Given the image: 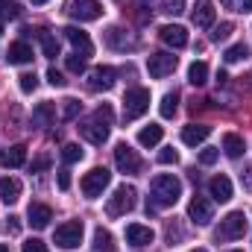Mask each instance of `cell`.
I'll return each mask as SVG.
<instances>
[{"label": "cell", "instance_id": "10", "mask_svg": "<svg viewBox=\"0 0 252 252\" xmlns=\"http://www.w3.org/2000/svg\"><path fill=\"white\" fill-rule=\"evenodd\" d=\"M115 164H118V170L121 173H141V156L129 147V144H118L115 147Z\"/></svg>", "mask_w": 252, "mask_h": 252}, {"label": "cell", "instance_id": "42", "mask_svg": "<svg viewBox=\"0 0 252 252\" xmlns=\"http://www.w3.org/2000/svg\"><path fill=\"white\" fill-rule=\"evenodd\" d=\"M47 82H50L53 88H64V82H67V79H64L56 67H50V70H47Z\"/></svg>", "mask_w": 252, "mask_h": 252}, {"label": "cell", "instance_id": "48", "mask_svg": "<svg viewBox=\"0 0 252 252\" xmlns=\"http://www.w3.org/2000/svg\"><path fill=\"white\" fill-rule=\"evenodd\" d=\"M0 252H9V247H6V244H0Z\"/></svg>", "mask_w": 252, "mask_h": 252}, {"label": "cell", "instance_id": "23", "mask_svg": "<svg viewBox=\"0 0 252 252\" xmlns=\"http://www.w3.org/2000/svg\"><path fill=\"white\" fill-rule=\"evenodd\" d=\"M208 135H211V126H205V124H188L185 129H182V141H185L188 147H196V144H202Z\"/></svg>", "mask_w": 252, "mask_h": 252}, {"label": "cell", "instance_id": "52", "mask_svg": "<svg viewBox=\"0 0 252 252\" xmlns=\"http://www.w3.org/2000/svg\"><path fill=\"white\" fill-rule=\"evenodd\" d=\"M0 32H3V30H0Z\"/></svg>", "mask_w": 252, "mask_h": 252}, {"label": "cell", "instance_id": "41", "mask_svg": "<svg viewBox=\"0 0 252 252\" xmlns=\"http://www.w3.org/2000/svg\"><path fill=\"white\" fill-rule=\"evenodd\" d=\"M158 161H161V164H176V161H179V153H176L173 147H167V150L158 153Z\"/></svg>", "mask_w": 252, "mask_h": 252}, {"label": "cell", "instance_id": "13", "mask_svg": "<svg viewBox=\"0 0 252 252\" xmlns=\"http://www.w3.org/2000/svg\"><path fill=\"white\" fill-rule=\"evenodd\" d=\"M158 38L164 41V44H170V47H188V30L185 27H179V24H164L161 30H158Z\"/></svg>", "mask_w": 252, "mask_h": 252}, {"label": "cell", "instance_id": "8", "mask_svg": "<svg viewBox=\"0 0 252 252\" xmlns=\"http://www.w3.org/2000/svg\"><path fill=\"white\" fill-rule=\"evenodd\" d=\"M82 220H67L62 223L59 229H56V235H53V244L56 247H62V250H76L79 244H82Z\"/></svg>", "mask_w": 252, "mask_h": 252}, {"label": "cell", "instance_id": "25", "mask_svg": "<svg viewBox=\"0 0 252 252\" xmlns=\"http://www.w3.org/2000/svg\"><path fill=\"white\" fill-rule=\"evenodd\" d=\"M106 44L109 47H115V50H126V47H135V41L126 35L121 27H109L106 30Z\"/></svg>", "mask_w": 252, "mask_h": 252}, {"label": "cell", "instance_id": "15", "mask_svg": "<svg viewBox=\"0 0 252 252\" xmlns=\"http://www.w3.org/2000/svg\"><path fill=\"white\" fill-rule=\"evenodd\" d=\"M214 3L211 0H199L196 3V9H193V15H190V21H193V27H199V30H211L214 27Z\"/></svg>", "mask_w": 252, "mask_h": 252}, {"label": "cell", "instance_id": "43", "mask_svg": "<svg viewBox=\"0 0 252 252\" xmlns=\"http://www.w3.org/2000/svg\"><path fill=\"white\" fill-rule=\"evenodd\" d=\"M24 252H47V244L38 241V238H30V241L24 244Z\"/></svg>", "mask_w": 252, "mask_h": 252}, {"label": "cell", "instance_id": "16", "mask_svg": "<svg viewBox=\"0 0 252 252\" xmlns=\"http://www.w3.org/2000/svg\"><path fill=\"white\" fill-rule=\"evenodd\" d=\"M126 241H129L132 247H150V244L156 241V232H153L150 226L132 223V226H126Z\"/></svg>", "mask_w": 252, "mask_h": 252}, {"label": "cell", "instance_id": "38", "mask_svg": "<svg viewBox=\"0 0 252 252\" xmlns=\"http://www.w3.org/2000/svg\"><path fill=\"white\" fill-rule=\"evenodd\" d=\"M232 12H252V0H220Z\"/></svg>", "mask_w": 252, "mask_h": 252}, {"label": "cell", "instance_id": "14", "mask_svg": "<svg viewBox=\"0 0 252 252\" xmlns=\"http://www.w3.org/2000/svg\"><path fill=\"white\" fill-rule=\"evenodd\" d=\"M64 38L73 44V50L82 56V59H88L91 53H94V44H91V38H88V32H82L79 27H67L64 30Z\"/></svg>", "mask_w": 252, "mask_h": 252}, {"label": "cell", "instance_id": "40", "mask_svg": "<svg viewBox=\"0 0 252 252\" xmlns=\"http://www.w3.org/2000/svg\"><path fill=\"white\" fill-rule=\"evenodd\" d=\"M64 64H67V70H70V73H82V70H85V59H82L79 53L67 56V59H64Z\"/></svg>", "mask_w": 252, "mask_h": 252}, {"label": "cell", "instance_id": "20", "mask_svg": "<svg viewBox=\"0 0 252 252\" xmlns=\"http://www.w3.org/2000/svg\"><path fill=\"white\" fill-rule=\"evenodd\" d=\"M21 190H24L21 179H15V176H3V179H0V199H3L6 205H15V202L21 199Z\"/></svg>", "mask_w": 252, "mask_h": 252}, {"label": "cell", "instance_id": "32", "mask_svg": "<svg viewBox=\"0 0 252 252\" xmlns=\"http://www.w3.org/2000/svg\"><path fill=\"white\" fill-rule=\"evenodd\" d=\"M247 56H250V47L241 41V44H232V47L226 50V56H223V59L232 64V62H241V59H247Z\"/></svg>", "mask_w": 252, "mask_h": 252}, {"label": "cell", "instance_id": "46", "mask_svg": "<svg viewBox=\"0 0 252 252\" xmlns=\"http://www.w3.org/2000/svg\"><path fill=\"white\" fill-rule=\"evenodd\" d=\"M59 188H62V190L70 188V170H67V167H62V170H59Z\"/></svg>", "mask_w": 252, "mask_h": 252}, {"label": "cell", "instance_id": "49", "mask_svg": "<svg viewBox=\"0 0 252 252\" xmlns=\"http://www.w3.org/2000/svg\"><path fill=\"white\" fill-rule=\"evenodd\" d=\"M32 3H35V6H41V3H47V0H32Z\"/></svg>", "mask_w": 252, "mask_h": 252}, {"label": "cell", "instance_id": "26", "mask_svg": "<svg viewBox=\"0 0 252 252\" xmlns=\"http://www.w3.org/2000/svg\"><path fill=\"white\" fill-rule=\"evenodd\" d=\"M161 135H164V129L158 124H150V126H144L141 132H138V144L141 147H156L158 141H161Z\"/></svg>", "mask_w": 252, "mask_h": 252}, {"label": "cell", "instance_id": "33", "mask_svg": "<svg viewBox=\"0 0 252 252\" xmlns=\"http://www.w3.org/2000/svg\"><path fill=\"white\" fill-rule=\"evenodd\" d=\"M85 153H82V147L79 144H64L62 147V158H64V164H76L79 158H82Z\"/></svg>", "mask_w": 252, "mask_h": 252}, {"label": "cell", "instance_id": "24", "mask_svg": "<svg viewBox=\"0 0 252 252\" xmlns=\"http://www.w3.org/2000/svg\"><path fill=\"white\" fill-rule=\"evenodd\" d=\"M244 150H247V144H244L241 135H235V132H226V135H223V153H226L229 158H241Z\"/></svg>", "mask_w": 252, "mask_h": 252}, {"label": "cell", "instance_id": "47", "mask_svg": "<svg viewBox=\"0 0 252 252\" xmlns=\"http://www.w3.org/2000/svg\"><path fill=\"white\" fill-rule=\"evenodd\" d=\"M9 232H21V217H9Z\"/></svg>", "mask_w": 252, "mask_h": 252}, {"label": "cell", "instance_id": "36", "mask_svg": "<svg viewBox=\"0 0 252 252\" xmlns=\"http://www.w3.org/2000/svg\"><path fill=\"white\" fill-rule=\"evenodd\" d=\"M161 12L164 15H182L185 12V0H161Z\"/></svg>", "mask_w": 252, "mask_h": 252}, {"label": "cell", "instance_id": "37", "mask_svg": "<svg viewBox=\"0 0 252 252\" xmlns=\"http://www.w3.org/2000/svg\"><path fill=\"white\" fill-rule=\"evenodd\" d=\"M79 109H82V103H79V100H64L62 118H64V121H76V115H79Z\"/></svg>", "mask_w": 252, "mask_h": 252}, {"label": "cell", "instance_id": "3", "mask_svg": "<svg viewBox=\"0 0 252 252\" xmlns=\"http://www.w3.org/2000/svg\"><path fill=\"white\" fill-rule=\"evenodd\" d=\"M244 232H247V214L244 211H229L220 220V226L214 229V241L217 244H229V241L244 238Z\"/></svg>", "mask_w": 252, "mask_h": 252}, {"label": "cell", "instance_id": "1", "mask_svg": "<svg viewBox=\"0 0 252 252\" xmlns=\"http://www.w3.org/2000/svg\"><path fill=\"white\" fill-rule=\"evenodd\" d=\"M112 121H115V112H112V106H100L88 121H82L79 124V135L88 141V144H94V147H103L106 141H109V132H112Z\"/></svg>", "mask_w": 252, "mask_h": 252}, {"label": "cell", "instance_id": "17", "mask_svg": "<svg viewBox=\"0 0 252 252\" xmlns=\"http://www.w3.org/2000/svg\"><path fill=\"white\" fill-rule=\"evenodd\" d=\"M24 35H38V41H41V50H44V56H47V59H56V56H59V41H56V35H53V32L27 27V30H24Z\"/></svg>", "mask_w": 252, "mask_h": 252}, {"label": "cell", "instance_id": "34", "mask_svg": "<svg viewBox=\"0 0 252 252\" xmlns=\"http://www.w3.org/2000/svg\"><path fill=\"white\" fill-rule=\"evenodd\" d=\"M18 85H21L24 94H32V91L38 88V76H35V73H21V76H18Z\"/></svg>", "mask_w": 252, "mask_h": 252}, {"label": "cell", "instance_id": "21", "mask_svg": "<svg viewBox=\"0 0 252 252\" xmlns=\"http://www.w3.org/2000/svg\"><path fill=\"white\" fill-rule=\"evenodd\" d=\"M208 193L217 199V202H229L232 199V179L229 176H214L208 182Z\"/></svg>", "mask_w": 252, "mask_h": 252}, {"label": "cell", "instance_id": "19", "mask_svg": "<svg viewBox=\"0 0 252 252\" xmlns=\"http://www.w3.org/2000/svg\"><path fill=\"white\" fill-rule=\"evenodd\" d=\"M6 62L9 64H30L32 62V47L27 41H12L6 50Z\"/></svg>", "mask_w": 252, "mask_h": 252}, {"label": "cell", "instance_id": "35", "mask_svg": "<svg viewBox=\"0 0 252 252\" xmlns=\"http://www.w3.org/2000/svg\"><path fill=\"white\" fill-rule=\"evenodd\" d=\"M232 32H235V27H232L229 21H223V24H217V27H214V32H211V41H226Z\"/></svg>", "mask_w": 252, "mask_h": 252}, {"label": "cell", "instance_id": "28", "mask_svg": "<svg viewBox=\"0 0 252 252\" xmlns=\"http://www.w3.org/2000/svg\"><path fill=\"white\" fill-rule=\"evenodd\" d=\"M94 250L97 252H115V238H112V232H106L103 226L94 232Z\"/></svg>", "mask_w": 252, "mask_h": 252}, {"label": "cell", "instance_id": "9", "mask_svg": "<svg viewBox=\"0 0 252 252\" xmlns=\"http://www.w3.org/2000/svg\"><path fill=\"white\" fill-rule=\"evenodd\" d=\"M176 56L173 53H153L150 59H147V70H150V76L153 79H164V76H170L173 70H176Z\"/></svg>", "mask_w": 252, "mask_h": 252}, {"label": "cell", "instance_id": "18", "mask_svg": "<svg viewBox=\"0 0 252 252\" xmlns=\"http://www.w3.org/2000/svg\"><path fill=\"white\" fill-rule=\"evenodd\" d=\"M27 217H30V226H32V229H47L50 220H53V211H50V205H44V202H32L30 211H27Z\"/></svg>", "mask_w": 252, "mask_h": 252}, {"label": "cell", "instance_id": "44", "mask_svg": "<svg viewBox=\"0 0 252 252\" xmlns=\"http://www.w3.org/2000/svg\"><path fill=\"white\" fill-rule=\"evenodd\" d=\"M47 167H50V156H38V158L30 164V170H32V173H41V170H47Z\"/></svg>", "mask_w": 252, "mask_h": 252}, {"label": "cell", "instance_id": "45", "mask_svg": "<svg viewBox=\"0 0 252 252\" xmlns=\"http://www.w3.org/2000/svg\"><path fill=\"white\" fill-rule=\"evenodd\" d=\"M241 185H244V190H250V193H252V164L241 173Z\"/></svg>", "mask_w": 252, "mask_h": 252}, {"label": "cell", "instance_id": "29", "mask_svg": "<svg viewBox=\"0 0 252 252\" xmlns=\"http://www.w3.org/2000/svg\"><path fill=\"white\" fill-rule=\"evenodd\" d=\"M188 82L190 85H205L208 82V64L205 62H193L188 67Z\"/></svg>", "mask_w": 252, "mask_h": 252}, {"label": "cell", "instance_id": "39", "mask_svg": "<svg viewBox=\"0 0 252 252\" xmlns=\"http://www.w3.org/2000/svg\"><path fill=\"white\" fill-rule=\"evenodd\" d=\"M217 158H220V150H217V147H205V150L199 153V164H205V167L214 164Z\"/></svg>", "mask_w": 252, "mask_h": 252}, {"label": "cell", "instance_id": "4", "mask_svg": "<svg viewBox=\"0 0 252 252\" xmlns=\"http://www.w3.org/2000/svg\"><path fill=\"white\" fill-rule=\"evenodd\" d=\"M150 112V88H141V85H135V88H129L124 94V121H138L141 115H147Z\"/></svg>", "mask_w": 252, "mask_h": 252}, {"label": "cell", "instance_id": "5", "mask_svg": "<svg viewBox=\"0 0 252 252\" xmlns=\"http://www.w3.org/2000/svg\"><path fill=\"white\" fill-rule=\"evenodd\" d=\"M135 196H138V190L132 188V185H121V188L109 196L106 214H109V217H124V214H129V211L135 208Z\"/></svg>", "mask_w": 252, "mask_h": 252}, {"label": "cell", "instance_id": "12", "mask_svg": "<svg viewBox=\"0 0 252 252\" xmlns=\"http://www.w3.org/2000/svg\"><path fill=\"white\" fill-rule=\"evenodd\" d=\"M115 76H118V70L109 67V64L94 67V70L88 73V88H91V91H109V88L115 85Z\"/></svg>", "mask_w": 252, "mask_h": 252}, {"label": "cell", "instance_id": "6", "mask_svg": "<svg viewBox=\"0 0 252 252\" xmlns=\"http://www.w3.org/2000/svg\"><path fill=\"white\" fill-rule=\"evenodd\" d=\"M64 15L85 24V21H97L103 15V6L97 0H64Z\"/></svg>", "mask_w": 252, "mask_h": 252}, {"label": "cell", "instance_id": "22", "mask_svg": "<svg viewBox=\"0 0 252 252\" xmlns=\"http://www.w3.org/2000/svg\"><path fill=\"white\" fill-rule=\"evenodd\" d=\"M24 161H27V147L24 144H15V147L0 153V167H21Z\"/></svg>", "mask_w": 252, "mask_h": 252}, {"label": "cell", "instance_id": "7", "mask_svg": "<svg viewBox=\"0 0 252 252\" xmlns=\"http://www.w3.org/2000/svg\"><path fill=\"white\" fill-rule=\"evenodd\" d=\"M109 182H112V173H109L106 167H94V170H88V173L82 176L79 188H82V193H85L88 199H97V196H103V190L109 188Z\"/></svg>", "mask_w": 252, "mask_h": 252}, {"label": "cell", "instance_id": "11", "mask_svg": "<svg viewBox=\"0 0 252 252\" xmlns=\"http://www.w3.org/2000/svg\"><path fill=\"white\" fill-rule=\"evenodd\" d=\"M188 217L196 223V226H208L211 220H214V208H211V202L205 199V196H193L188 202Z\"/></svg>", "mask_w": 252, "mask_h": 252}, {"label": "cell", "instance_id": "51", "mask_svg": "<svg viewBox=\"0 0 252 252\" xmlns=\"http://www.w3.org/2000/svg\"><path fill=\"white\" fill-rule=\"evenodd\" d=\"M229 252H241V250H229Z\"/></svg>", "mask_w": 252, "mask_h": 252}, {"label": "cell", "instance_id": "27", "mask_svg": "<svg viewBox=\"0 0 252 252\" xmlns=\"http://www.w3.org/2000/svg\"><path fill=\"white\" fill-rule=\"evenodd\" d=\"M53 118H56L53 103H38V106L32 109V124L35 126H50L53 124Z\"/></svg>", "mask_w": 252, "mask_h": 252}, {"label": "cell", "instance_id": "50", "mask_svg": "<svg viewBox=\"0 0 252 252\" xmlns=\"http://www.w3.org/2000/svg\"><path fill=\"white\" fill-rule=\"evenodd\" d=\"M190 252H208V250H190Z\"/></svg>", "mask_w": 252, "mask_h": 252}, {"label": "cell", "instance_id": "2", "mask_svg": "<svg viewBox=\"0 0 252 252\" xmlns=\"http://www.w3.org/2000/svg\"><path fill=\"white\" fill-rule=\"evenodd\" d=\"M179 196H182V182L173 173H158L150 182V199L156 208H170L179 202Z\"/></svg>", "mask_w": 252, "mask_h": 252}, {"label": "cell", "instance_id": "30", "mask_svg": "<svg viewBox=\"0 0 252 252\" xmlns=\"http://www.w3.org/2000/svg\"><path fill=\"white\" fill-rule=\"evenodd\" d=\"M179 109V91H167L161 97V118H173Z\"/></svg>", "mask_w": 252, "mask_h": 252}, {"label": "cell", "instance_id": "31", "mask_svg": "<svg viewBox=\"0 0 252 252\" xmlns=\"http://www.w3.org/2000/svg\"><path fill=\"white\" fill-rule=\"evenodd\" d=\"M21 3L18 0H0V21H15L21 18Z\"/></svg>", "mask_w": 252, "mask_h": 252}]
</instances>
